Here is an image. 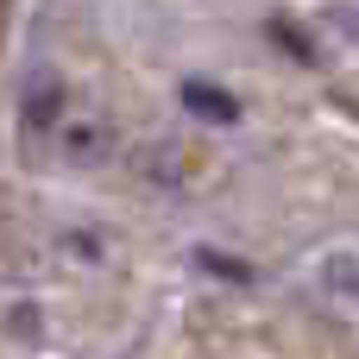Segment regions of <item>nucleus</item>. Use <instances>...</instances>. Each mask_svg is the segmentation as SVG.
Here are the masks:
<instances>
[{"mask_svg":"<svg viewBox=\"0 0 359 359\" xmlns=\"http://www.w3.org/2000/svg\"><path fill=\"white\" fill-rule=\"evenodd\" d=\"M189 101H196V107H208L215 120H227V114H233V101H221V95H208V88H189Z\"/></svg>","mask_w":359,"mask_h":359,"instance_id":"obj_1","label":"nucleus"}]
</instances>
